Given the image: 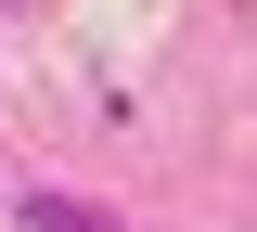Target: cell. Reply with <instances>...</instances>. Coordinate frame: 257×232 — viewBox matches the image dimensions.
Listing matches in <instances>:
<instances>
[{"label":"cell","instance_id":"1","mask_svg":"<svg viewBox=\"0 0 257 232\" xmlns=\"http://www.w3.org/2000/svg\"><path fill=\"white\" fill-rule=\"evenodd\" d=\"M13 232H116V219L77 206V194H26V206H13Z\"/></svg>","mask_w":257,"mask_h":232}]
</instances>
